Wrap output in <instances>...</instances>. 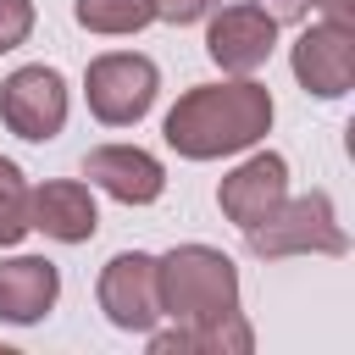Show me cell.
Segmentation results:
<instances>
[{
	"instance_id": "obj_1",
	"label": "cell",
	"mask_w": 355,
	"mask_h": 355,
	"mask_svg": "<svg viewBox=\"0 0 355 355\" xmlns=\"http://www.w3.org/2000/svg\"><path fill=\"white\" fill-rule=\"evenodd\" d=\"M272 89L255 78H222V83H194L189 94H178V105L161 122V139L183 155V161H222V155H244L272 133Z\"/></svg>"
},
{
	"instance_id": "obj_2",
	"label": "cell",
	"mask_w": 355,
	"mask_h": 355,
	"mask_svg": "<svg viewBox=\"0 0 355 355\" xmlns=\"http://www.w3.org/2000/svg\"><path fill=\"white\" fill-rule=\"evenodd\" d=\"M155 288H161V316L178 327H205L227 311H239V266L216 244H172L155 255Z\"/></svg>"
},
{
	"instance_id": "obj_3",
	"label": "cell",
	"mask_w": 355,
	"mask_h": 355,
	"mask_svg": "<svg viewBox=\"0 0 355 355\" xmlns=\"http://www.w3.org/2000/svg\"><path fill=\"white\" fill-rule=\"evenodd\" d=\"M244 244L255 261H288V255H344L349 233L333 211L327 189L311 194H283V205L272 216H261L255 227H244Z\"/></svg>"
},
{
	"instance_id": "obj_4",
	"label": "cell",
	"mask_w": 355,
	"mask_h": 355,
	"mask_svg": "<svg viewBox=\"0 0 355 355\" xmlns=\"http://www.w3.org/2000/svg\"><path fill=\"white\" fill-rule=\"evenodd\" d=\"M155 94H161V67L150 55H139V50H105L83 72V100H89L94 122H105V128L144 122Z\"/></svg>"
},
{
	"instance_id": "obj_5",
	"label": "cell",
	"mask_w": 355,
	"mask_h": 355,
	"mask_svg": "<svg viewBox=\"0 0 355 355\" xmlns=\"http://www.w3.org/2000/svg\"><path fill=\"white\" fill-rule=\"evenodd\" d=\"M67 78L44 61L33 67H17L6 83H0V122L28 139V144H50L61 128H67Z\"/></svg>"
},
{
	"instance_id": "obj_6",
	"label": "cell",
	"mask_w": 355,
	"mask_h": 355,
	"mask_svg": "<svg viewBox=\"0 0 355 355\" xmlns=\"http://www.w3.org/2000/svg\"><path fill=\"white\" fill-rule=\"evenodd\" d=\"M94 300L105 311V322L116 333H150L161 322V288H155V255L144 250H122L100 266Z\"/></svg>"
},
{
	"instance_id": "obj_7",
	"label": "cell",
	"mask_w": 355,
	"mask_h": 355,
	"mask_svg": "<svg viewBox=\"0 0 355 355\" xmlns=\"http://www.w3.org/2000/svg\"><path fill=\"white\" fill-rule=\"evenodd\" d=\"M277 50V22L261 6H216L205 17V55L227 72V78H255Z\"/></svg>"
},
{
	"instance_id": "obj_8",
	"label": "cell",
	"mask_w": 355,
	"mask_h": 355,
	"mask_svg": "<svg viewBox=\"0 0 355 355\" xmlns=\"http://www.w3.org/2000/svg\"><path fill=\"white\" fill-rule=\"evenodd\" d=\"M288 67H294V78H300L305 94H316V100H344L349 83H355V28L316 17V22L294 39Z\"/></svg>"
},
{
	"instance_id": "obj_9",
	"label": "cell",
	"mask_w": 355,
	"mask_h": 355,
	"mask_svg": "<svg viewBox=\"0 0 355 355\" xmlns=\"http://www.w3.org/2000/svg\"><path fill=\"white\" fill-rule=\"evenodd\" d=\"M283 194H288V161H283L277 150L244 155V161L216 183V205H222V216H227L239 233L255 227L261 216H272V211L283 205Z\"/></svg>"
},
{
	"instance_id": "obj_10",
	"label": "cell",
	"mask_w": 355,
	"mask_h": 355,
	"mask_svg": "<svg viewBox=\"0 0 355 355\" xmlns=\"http://www.w3.org/2000/svg\"><path fill=\"white\" fill-rule=\"evenodd\" d=\"M83 178L116 205H155L166 194V166L139 144H94L83 155Z\"/></svg>"
},
{
	"instance_id": "obj_11",
	"label": "cell",
	"mask_w": 355,
	"mask_h": 355,
	"mask_svg": "<svg viewBox=\"0 0 355 355\" xmlns=\"http://www.w3.org/2000/svg\"><path fill=\"white\" fill-rule=\"evenodd\" d=\"M28 227H39V233L55 239V244H89V239L100 233L94 189L78 183V178H55V183L28 189Z\"/></svg>"
},
{
	"instance_id": "obj_12",
	"label": "cell",
	"mask_w": 355,
	"mask_h": 355,
	"mask_svg": "<svg viewBox=\"0 0 355 355\" xmlns=\"http://www.w3.org/2000/svg\"><path fill=\"white\" fill-rule=\"evenodd\" d=\"M61 300V272L44 255H6L0 261V322L33 327L55 311Z\"/></svg>"
},
{
	"instance_id": "obj_13",
	"label": "cell",
	"mask_w": 355,
	"mask_h": 355,
	"mask_svg": "<svg viewBox=\"0 0 355 355\" xmlns=\"http://www.w3.org/2000/svg\"><path fill=\"white\" fill-rule=\"evenodd\" d=\"M72 17L89 33L128 39V33H139V28L155 22V0H72Z\"/></svg>"
},
{
	"instance_id": "obj_14",
	"label": "cell",
	"mask_w": 355,
	"mask_h": 355,
	"mask_svg": "<svg viewBox=\"0 0 355 355\" xmlns=\"http://www.w3.org/2000/svg\"><path fill=\"white\" fill-rule=\"evenodd\" d=\"M255 349V333L239 311L205 322V327H189V355H250Z\"/></svg>"
},
{
	"instance_id": "obj_15",
	"label": "cell",
	"mask_w": 355,
	"mask_h": 355,
	"mask_svg": "<svg viewBox=\"0 0 355 355\" xmlns=\"http://www.w3.org/2000/svg\"><path fill=\"white\" fill-rule=\"evenodd\" d=\"M22 233H33L28 227V178L17 161L0 155V250L22 244Z\"/></svg>"
},
{
	"instance_id": "obj_16",
	"label": "cell",
	"mask_w": 355,
	"mask_h": 355,
	"mask_svg": "<svg viewBox=\"0 0 355 355\" xmlns=\"http://www.w3.org/2000/svg\"><path fill=\"white\" fill-rule=\"evenodd\" d=\"M28 33H33V0H0V55L28 44Z\"/></svg>"
},
{
	"instance_id": "obj_17",
	"label": "cell",
	"mask_w": 355,
	"mask_h": 355,
	"mask_svg": "<svg viewBox=\"0 0 355 355\" xmlns=\"http://www.w3.org/2000/svg\"><path fill=\"white\" fill-rule=\"evenodd\" d=\"M222 0H155V22H172V28H189V22H205Z\"/></svg>"
},
{
	"instance_id": "obj_18",
	"label": "cell",
	"mask_w": 355,
	"mask_h": 355,
	"mask_svg": "<svg viewBox=\"0 0 355 355\" xmlns=\"http://www.w3.org/2000/svg\"><path fill=\"white\" fill-rule=\"evenodd\" d=\"M250 6H261L277 28H283V22H305V17H311V0H250Z\"/></svg>"
},
{
	"instance_id": "obj_19",
	"label": "cell",
	"mask_w": 355,
	"mask_h": 355,
	"mask_svg": "<svg viewBox=\"0 0 355 355\" xmlns=\"http://www.w3.org/2000/svg\"><path fill=\"white\" fill-rule=\"evenodd\" d=\"M311 11H316L322 22H344V28H355V0H311Z\"/></svg>"
}]
</instances>
